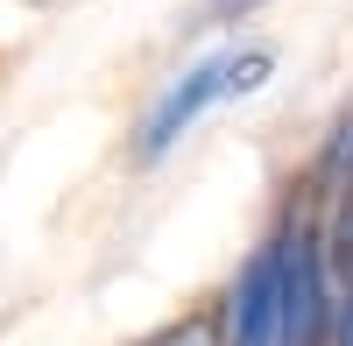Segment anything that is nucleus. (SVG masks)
I'll return each instance as SVG.
<instances>
[{
	"label": "nucleus",
	"mask_w": 353,
	"mask_h": 346,
	"mask_svg": "<svg viewBox=\"0 0 353 346\" xmlns=\"http://www.w3.org/2000/svg\"><path fill=\"white\" fill-rule=\"evenodd\" d=\"M276 276H283V339L290 346H318V332L332 325L325 234H318V219H290V234L276 241Z\"/></svg>",
	"instance_id": "f257e3e1"
},
{
	"label": "nucleus",
	"mask_w": 353,
	"mask_h": 346,
	"mask_svg": "<svg viewBox=\"0 0 353 346\" xmlns=\"http://www.w3.org/2000/svg\"><path fill=\"white\" fill-rule=\"evenodd\" d=\"M226 346H290L283 339V276H276V241L248 262L241 290L226 304Z\"/></svg>",
	"instance_id": "f03ea898"
},
{
	"label": "nucleus",
	"mask_w": 353,
	"mask_h": 346,
	"mask_svg": "<svg viewBox=\"0 0 353 346\" xmlns=\"http://www.w3.org/2000/svg\"><path fill=\"white\" fill-rule=\"evenodd\" d=\"M226 64H233V57H205V64H191V71L149 106V121H141V156H149V163H156V156H163L212 99H226Z\"/></svg>",
	"instance_id": "7ed1b4c3"
},
{
	"label": "nucleus",
	"mask_w": 353,
	"mask_h": 346,
	"mask_svg": "<svg viewBox=\"0 0 353 346\" xmlns=\"http://www.w3.org/2000/svg\"><path fill=\"white\" fill-rule=\"evenodd\" d=\"M318 170H325L332 184H353V106L339 113V128H332V141H325V163H318Z\"/></svg>",
	"instance_id": "20e7f679"
},
{
	"label": "nucleus",
	"mask_w": 353,
	"mask_h": 346,
	"mask_svg": "<svg viewBox=\"0 0 353 346\" xmlns=\"http://www.w3.org/2000/svg\"><path fill=\"white\" fill-rule=\"evenodd\" d=\"M219 332H226V318H219V311H205V318L170 325V332H163V339H149V346H219Z\"/></svg>",
	"instance_id": "39448f33"
},
{
	"label": "nucleus",
	"mask_w": 353,
	"mask_h": 346,
	"mask_svg": "<svg viewBox=\"0 0 353 346\" xmlns=\"http://www.w3.org/2000/svg\"><path fill=\"white\" fill-rule=\"evenodd\" d=\"M254 0H205L198 8V21H184V28H212V21H226V14H248Z\"/></svg>",
	"instance_id": "423d86ee"
},
{
	"label": "nucleus",
	"mask_w": 353,
	"mask_h": 346,
	"mask_svg": "<svg viewBox=\"0 0 353 346\" xmlns=\"http://www.w3.org/2000/svg\"><path fill=\"white\" fill-rule=\"evenodd\" d=\"M332 325H339V346H353V276H346V290L332 304Z\"/></svg>",
	"instance_id": "0eeeda50"
},
{
	"label": "nucleus",
	"mask_w": 353,
	"mask_h": 346,
	"mask_svg": "<svg viewBox=\"0 0 353 346\" xmlns=\"http://www.w3.org/2000/svg\"><path fill=\"white\" fill-rule=\"evenodd\" d=\"M28 8H71V0H28Z\"/></svg>",
	"instance_id": "6e6552de"
}]
</instances>
